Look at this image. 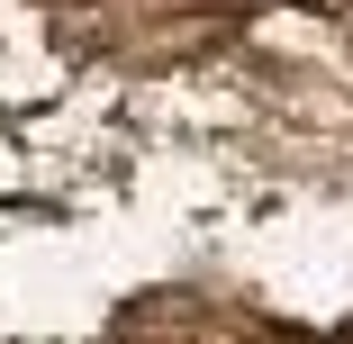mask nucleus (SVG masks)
Masks as SVG:
<instances>
[{"mask_svg": "<svg viewBox=\"0 0 353 344\" xmlns=\"http://www.w3.org/2000/svg\"><path fill=\"white\" fill-rule=\"evenodd\" d=\"M199 326H208V308L190 299V290H145L136 308H118V344H199Z\"/></svg>", "mask_w": 353, "mask_h": 344, "instance_id": "f257e3e1", "label": "nucleus"}, {"mask_svg": "<svg viewBox=\"0 0 353 344\" xmlns=\"http://www.w3.org/2000/svg\"><path fill=\"white\" fill-rule=\"evenodd\" d=\"M344 344H353V326H344Z\"/></svg>", "mask_w": 353, "mask_h": 344, "instance_id": "f03ea898", "label": "nucleus"}]
</instances>
